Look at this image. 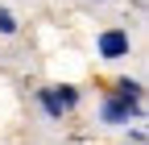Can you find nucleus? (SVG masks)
<instances>
[{
	"mask_svg": "<svg viewBox=\"0 0 149 145\" xmlns=\"http://www.w3.org/2000/svg\"><path fill=\"white\" fill-rule=\"evenodd\" d=\"M74 100H79V91L74 87H58V91H42V104L50 116H62L66 108H74Z\"/></svg>",
	"mask_w": 149,
	"mask_h": 145,
	"instance_id": "obj_1",
	"label": "nucleus"
},
{
	"mask_svg": "<svg viewBox=\"0 0 149 145\" xmlns=\"http://www.w3.org/2000/svg\"><path fill=\"white\" fill-rule=\"evenodd\" d=\"M100 54H104V58H124V54H128V33L124 29L100 33Z\"/></svg>",
	"mask_w": 149,
	"mask_h": 145,
	"instance_id": "obj_2",
	"label": "nucleus"
},
{
	"mask_svg": "<svg viewBox=\"0 0 149 145\" xmlns=\"http://www.w3.org/2000/svg\"><path fill=\"white\" fill-rule=\"evenodd\" d=\"M128 116H141L137 104H124V100H108L104 104V120L108 124H128Z\"/></svg>",
	"mask_w": 149,
	"mask_h": 145,
	"instance_id": "obj_3",
	"label": "nucleus"
},
{
	"mask_svg": "<svg viewBox=\"0 0 149 145\" xmlns=\"http://www.w3.org/2000/svg\"><path fill=\"white\" fill-rule=\"evenodd\" d=\"M116 100H124V104H137V108H141V83H133V79H120V83H116Z\"/></svg>",
	"mask_w": 149,
	"mask_h": 145,
	"instance_id": "obj_4",
	"label": "nucleus"
},
{
	"mask_svg": "<svg viewBox=\"0 0 149 145\" xmlns=\"http://www.w3.org/2000/svg\"><path fill=\"white\" fill-rule=\"evenodd\" d=\"M17 29V21H13V13H4V8H0V33H13Z\"/></svg>",
	"mask_w": 149,
	"mask_h": 145,
	"instance_id": "obj_5",
	"label": "nucleus"
}]
</instances>
